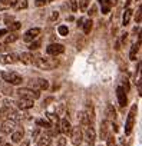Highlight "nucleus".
Returning <instances> with one entry per match:
<instances>
[{"instance_id": "1", "label": "nucleus", "mask_w": 142, "mask_h": 146, "mask_svg": "<svg viewBox=\"0 0 142 146\" xmlns=\"http://www.w3.org/2000/svg\"><path fill=\"white\" fill-rule=\"evenodd\" d=\"M35 64L39 69H45V70H52L55 67L59 66V60L57 59H50V57H36Z\"/></svg>"}, {"instance_id": "2", "label": "nucleus", "mask_w": 142, "mask_h": 146, "mask_svg": "<svg viewBox=\"0 0 142 146\" xmlns=\"http://www.w3.org/2000/svg\"><path fill=\"white\" fill-rule=\"evenodd\" d=\"M2 79H3L6 83H9V85H16V86L23 82L22 76L19 75V73H16V72H2Z\"/></svg>"}, {"instance_id": "3", "label": "nucleus", "mask_w": 142, "mask_h": 146, "mask_svg": "<svg viewBox=\"0 0 142 146\" xmlns=\"http://www.w3.org/2000/svg\"><path fill=\"white\" fill-rule=\"evenodd\" d=\"M17 95L20 96V99H29V100H36L40 98V92L35 90V89H29V88H20L17 90Z\"/></svg>"}, {"instance_id": "4", "label": "nucleus", "mask_w": 142, "mask_h": 146, "mask_svg": "<svg viewBox=\"0 0 142 146\" xmlns=\"http://www.w3.org/2000/svg\"><path fill=\"white\" fill-rule=\"evenodd\" d=\"M135 113H136V106H132V109L128 115L126 123H125V135L132 133V129H133V125H135Z\"/></svg>"}, {"instance_id": "5", "label": "nucleus", "mask_w": 142, "mask_h": 146, "mask_svg": "<svg viewBox=\"0 0 142 146\" xmlns=\"http://www.w3.org/2000/svg\"><path fill=\"white\" fill-rule=\"evenodd\" d=\"M70 136H72V143L75 146H79L83 140V130L81 126H75L72 127V132H70Z\"/></svg>"}, {"instance_id": "6", "label": "nucleus", "mask_w": 142, "mask_h": 146, "mask_svg": "<svg viewBox=\"0 0 142 146\" xmlns=\"http://www.w3.org/2000/svg\"><path fill=\"white\" fill-rule=\"evenodd\" d=\"M15 129H16V120H15V119H6V120L2 123V127H0V130H2L3 135L13 133Z\"/></svg>"}, {"instance_id": "7", "label": "nucleus", "mask_w": 142, "mask_h": 146, "mask_svg": "<svg viewBox=\"0 0 142 146\" xmlns=\"http://www.w3.org/2000/svg\"><path fill=\"white\" fill-rule=\"evenodd\" d=\"M85 139H86V146H95V139H96V132L92 126L85 127Z\"/></svg>"}, {"instance_id": "8", "label": "nucleus", "mask_w": 142, "mask_h": 146, "mask_svg": "<svg viewBox=\"0 0 142 146\" xmlns=\"http://www.w3.org/2000/svg\"><path fill=\"white\" fill-rule=\"evenodd\" d=\"M52 136H53V135H52V132H50V130L43 132V133H42V136L36 139V146H49V145H50V142H52Z\"/></svg>"}, {"instance_id": "9", "label": "nucleus", "mask_w": 142, "mask_h": 146, "mask_svg": "<svg viewBox=\"0 0 142 146\" xmlns=\"http://www.w3.org/2000/svg\"><path fill=\"white\" fill-rule=\"evenodd\" d=\"M63 52H65V47L60 43H53V44H49L46 47V53L50 56H57V54H62Z\"/></svg>"}, {"instance_id": "10", "label": "nucleus", "mask_w": 142, "mask_h": 146, "mask_svg": "<svg viewBox=\"0 0 142 146\" xmlns=\"http://www.w3.org/2000/svg\"><path fill=\"white\" fill-rule=\"evenodd\" d=\"M39 35H40V29H39V27H33V29L27 30V32L23 35V40L27 42V43H30V42H33L35 39H37Z\"/></svg>"}, {"instance_id": "11", "label": "nucleus", "mask_w": 142, "mask_h": 146, "mask_svg": "<svg viewBox=\"0 0 142 146\" xmlns=\"http://www.w3.org/2000/svg\"><path fill=\"white\" fill-rule=\"evenodd\" d=\"M116 98H118V102H119V106L121 108H125L126 103H128V98H126V92L123 90V88H116Z\"/></svg>"}, {"instance_id": "12", "label": "nucleus", "mask_w": 142, "mask_h": 146, "mask_svg": "<svg viewBox=\"0 0 142 146\" xmlns=\"http://www.w3.org/2000/svg\"><path fill=\"white\" fill-rule=\"evenodd\" d=\"M19 60V56L16 53H10V54H5V56H0V63L3 64H13Z\"/></svg>"}, {"instance_id": "13", "label": "nucleus", "mask_w": 142, "mask_h": 146, "mask_svg": "<svg viewBox=\"0 0 142 146\" xmlns=\"http://www.w3.org/2000/svg\"><path fill=\"white\" fill-rule=\"evenodd\" d=\"M19 60H20L22 63H25V64H35L36 57H35L32 53L26 52V53H22V54L19 56Z\"/></svg>"}, {"instance_id": "14", "label": "nucleus", "mask_w": 142, "mask_h": 146, "mask_svg": "<svg viewBox=\"0 0 142 146\" xmlns=\"http://www.w3.org/2000/svg\"><path fill=\"white\" fill-rule=\"evenodd\" d=\"M16 105H17L19 109L26 110V109H32L35 103H33V100H29V99H19V100L16 102Z\"/></svg>"}, {"instance_id": "15", "label": "nucleus", "mask_w": 142, "mask_h": 146, "mask_svg": "<svg viewBox=\"0 0 142 146\" xmlns=\"http://www.w3.org/2000/svg\"><path fill=\"white\" fill-rule=\"evenodd\" d=\"M59 127H60V132H63L65 135H70V132H72V125H70L67 119H62Z\"/></svg>"}, {"instance_id": "16", "label": "nucleus", "mask_w": 142, "mask_h": 146, "mask_svg": "<svg viewBox=\"0 0 142 146\" xmlns=\"http://www.w3.org/2000/svg\"><path fill=\"white\" fill-rule=\"evenodd\" d=\"M78 119H79V122H81V125H82L83 127L91 126V120H89V117H88V115H86L85 110H82V112L78 113Z\"/></svg>"}, {"instance_id": "17", "label": "nucleus", "mask_w": 142, "mask_h": 146, "mask_svg": "<svg viewBox=\"0 0 142 146\" xmlns=\"http://www.w3.org/2000/svg\"><path fill=\"white\" fill-rule=\"evenodd\" d=\"M101 136L102 139H106L109 136V122L108 120H103L101 125Z\"/></svg>"}, {"instance_id": "18", "label": "nucleus", "mask_w": 142, "mask_h": 146, "mask_svg": "<svg viewBox=\"0 0 142 146\" xmlns=\"http://www.w3.org/2000/svg\"><path fill=\"white\" fill-rule=\"evenodd\" d=\"M106 117H108V122H109V120L113 122V120L116 119V110L113 109L112 105H108V106H106Z\"/></svg>"}, {"instance_id": "19", "label": "nucleus", "mask_w": 142, "mask_h": 146, "mask_svg": "<svg viewBox=\"0 0 142 146\" xmlns=\"http://www.w3.org/2000/svg\"><path fill=\"white\" fill-rule=\"evenodd\" d=\"M23 136H25L23 129H17V130H15V132H13V135H12V140H13L15 143H19V142H22Z\"/></svg>"}, {"instance_id": "20", "label": "nucleus", "mask_w": 142, "mask_h": 146, "mask_svg": "<svg viewBox=\"0 0 142 146\" xmlns=\"http://www.w3.org/2000/svg\"><path fill=\"white\" fill-rule=\"evenodd\" d=\"M12 6L15 7V10H23L27 7V0H15Z\"/></svg>"}, {"instance_id": "21", "label": "nucleus", "mask_w": 142, "mask_h": 146, "mask_svg": "<svg viewBox=\"0 0 142 146\" xmlns=\"http://www.w3.org/2000/svg\"><path fill=\"white\" fill-rule=\"evenodd\" d=\"M101 6H102V13L103 15H108L111 12L112 3H111V0H101Z\"/></svg>"}, {"instance_id": "22", "label": "nucleus", "mask_w": 142, "mask_h": 146, "mask_svg": "<svg viewBox=\"0 0 142 146\" xmlns=\"http://www.w3.org/2000/svg\"><path fill=\"white\" fill-rule=\"evenodd\" d=\"M139 46H141V42H138L136 44H133L131 47V52H129V59L131 60H136V53L139 52Z\"/></svg>"}, {"instance_id": "23", "label": "nucleus", "mask_w": 142, "mask_h": 146, "mask_svg": "<svg viewBox=\"0 0 142 146\" xmlns=\"http://www.w3.org/2000/svg\"><path fill=\"white\" fill-rule=\"evenodd\" d=\"M92 20L91 19H88V20H83V23H82V27H83V32H85V35H89L91 33V30H92Z\"/></svg>"}, {"instance_id": "24", "label": "nucleus", "mask_w": 142, "mask_h": 146, "mask_svg": "<svg viewBox=\"0 0 142 146\" xmlns=\"http://www.w3.org/2000/svg\"><path fill=\"white\" fill-rule=\"evenodd\" d=\"M131 16H132V9H126L125 13H123V17H122V25L126 26L131 20Z\"/></svg>"}, {"instance_id": "25", "label": "nucleus", "mask_w": 142, "mask_h": 146, "mask_svg": "<svg viewBox=\"0 0 142 146\" xmlns=\"http://www.w3.org/2000/svg\"><path fill=\"white\" fill-rule=\"evenodd\" d=\"M36 125H37V126H42V127H45V129H50V127H52V125H50V122H49L47 119H37V120H36Z\"/></svg>"}, {"instance_id": "26", "label": "nucleus", "mask_w": 142, "mask_h": 146, "mask_svg": "<svg viewBox=\"0 0 142 146\" xmlns=\"http://www.w3.org/2000/svg\"><path fill=\"white\" fill-rule=\"evenodd\" d=\"M40 46H42V40H40V39H35L33 42H30L29 49H30V50H37Z\"/></svg>"}, {"instance_id": "27", "label": "nucleus", "mask_w": 142, "mask_h": 146, "mask_svg": "<svg viewBox=\"0 0 142 146\" xmlns=\"http://www.w3.org/2000/svg\"><path fill=\"white\" fill-rule=\"evenodd\" d=\"M79 2V9L82 10V12H86V9L89 7V5H91V0H78Z\"/></svg>"}, {"instance_id": "28", "label": "nucleus", "mask_w": 142, "mask_h": 146, "mask_svg": "<svg viewBox=\"0 0 142 146\" xmlns=\"http://www.w3.org/2000/svg\"><path fill=\"white\" fill-rule=\"evenodd\" d=\"M37 86H39L40 90H46V89L49 88V82H47L46 79H39V80H37Z\"/></svg>"}, {"instance_id": "29", "label": "nucleus", "mask_w": 142, "mask_h": 146, "mask_svg": "<svg viewBox=\"0 0 142 146\" xmlns=\"http://www.w3.org/2000/svg\"><path fill=\"white\" fill-rule=\"evenodd\" d=\"M9 26V30L10 32H16V30H19L20 27H22V23L20 22H12L10 25H7Z\"/></svg>"}, {"instance_id": "30", "label": "nucleus", "mask_w": 142, "mask_h": 146, "mask_svg": "<svg viewBox=\"0 0 142 146\" xmlns=\"http://www.w3.org/2000/svg\"><path fill=\"white\" fill-rule=\"evenodd\" d=\"M47 120L49 122H53V123H57L59 122V116L56 113H47Z\"/></svg>"}, {"instance_id": "31", "label": "nucleus", "mask_w": 142, "mask_h": 146, "mask_svg": "<svg viewBox=\"0 0 142 146\" xmlns=\"http://www.w3.org/2000/svg\"><path fill=\"white\" fill-rule=\"evenodd\" d=\"M57 32H59V35H60V36H67V33H69V29H67L66 26H59Z\"/></svg>"}, {"instance_id": "32", "label": "nucleus", "mask_w": 142, "mask_h": 146, "mask_svg": "<svg viewBox=\"0 0 142 146\" xmlns=\"http://www.w3.org/2000/svg\"><path fill=\"white\" fill-rule=\"evenodd\" d=\"M17 39H19V36L13 33V35H10V36H7V37H6V43H13V42H16Z\"/></svg>"}, {"instance_id": "33", "label": "nucleus", "mask_w": 142, "mask_h": 146, "mask_svg": "<svg viewBox=\"0 0 142 146\" xmlns=\"http://www.w3.org/2000/svg\"><path fill=\"white\" fill-rule=\"evenodd\" d=\"M106 145H108V146H113V145H115V137H113L112 135H109V136L106 137Z\"/></svg>"}, {"instance_id": "34", "label": "nucleus", "mask_w": 142, "mask_h": 146, "mask_svg": "<svg viewBox=\"0 0 142 146\" xmlns=\"http://www.w3.org/2000/svg\"><path fill=\"white\" fill-rule=\"evenodd\" d=\"M46 3H47V0H36L35 6H36V7H42V6H45Z\"/></svg>"}, {"instance_id": "35", "label": "nucleus", "mask_w": 142, "mask_h": 146, "mask_svg": "<svg viewBox=\"0 0 142 146\" xmlns=\"http://www.w3.org/2000/svg\"><path fill=\"white\" fill-rule=\"evenodd\" d=\"M70 7H72L73 12L78 10V5H76V0H70Z\"/></svg>"}, {"instance_id": "36", "label": "nucleus", "mask_w": 142, "mask_h": 146, "mask_svg": "<svg viewBox=\"0 0 142 146\" xmlns=\"http://www.w3.org/2000/svg\"><path fill=\"white\" fill-rule=\"evenodd\" d=\"M57 146H66V139H65V137H59Z\"/></svg>"}, {"instance_id": "37", "label": "nucleus", "mask_w": 142, "mask_h": 146, "mask_svg": "<svg viewBox=\"0 0 142 146\" xmlns=\"http://www.w3.org/2000/svg\"><path fill=\"white\" fill-rule=\"evenodd\" d=\"M135 20H136V23H141V9H138L136 16H135Z\"/></svg>"}, {"instance_id": "38", "label": "nucleus", "mask_w": 142, "mask_h": 146, "mask_svg": "<svg viewBox=\"0 0 142 146\" xmlns=\"http://www.w3.org/2000/svg\"><path fill=\"white\" fill-rule=\"evenodd\" d=\"M96 15V6H92V9L89 10V16H95Z\"/></svg>"}, {"instance_id": "39", "label": "nucleus", "mask_w": 142, "mask_h": 146, "mask_svg": "<svg viewBox=\"0 0 142 146\" xmlns=\"http://www.w3.org/2000/svg\"><path fill=\"white\" fill-rule=\"evenodd\" d=\"M59 17V15H57V12H52V16H50V20H56Z\"/></svg>"}, {"instance_id": "40", "label": "nucleus", "mask_w": 142, "mask_h": 146, "mask_svg": "<svg viewBox=\"0 0 142 146\" xmlns=\"http://www.w3.org/2000/svg\"><path fill=\"white\" fill-rule=\"evenodd\" d=\"M7 33V30H5V29H0V36H3V35H6Z\"/></svg>"}, {"instance_id": "41", "label": "nucleus", "mask_w": 142, "mask_h": 146, "mask_svg": "<svg viewBox=\"0 0 142 146\" xmlns=\"http://www.w3.org/2000/svg\"><path fill=\"white\" fill-rule=\"evenodd\" d=\"M5 49H6V46H5L3 43H0V52H3Z\"/></svg>"}, {"instance_id": "42", "label": "nucleus", "mask_w": 142, "mask_h": 146, "mask_svg": "<svg viewBox=\"0 0 142 146\" xmlns=\"http://www.w3.org/2000/svg\"><path fill=\"white\" fill-rule=\"evenodd\" d=\"M23 146H29V142H25V143H23Z\"/></svg>"}, {"instance_id": "43", "label": "nucleus", "mask_w": 142, "mask_h": 146, "mask_svg": "<svg viewBox=\"0 0 142 146\" xmlns=\"http://www.w3.org/2000/svg\"><path fill=\"white\" fill-rule=\"evenodd\" d=\"M5 146H12V145H10V143H6V145H5Z\"/></svg>"}, {"instance_id": "44", "label": "nucleus", "mask_w": 142, "mask_h": 146, "mask_svg": "<svg viewBox=\"0 0 142 146\" xmlns=\"http://www.w3.org/2000/svg\"><path fill=\"white\" fill-rule=\"evenodd\" d=\"M47 2H53V0H47Z\"/></svg>"}, {"instance_id": "45", "label": "nucleus", "mask_w": 142, "mask_h": 146, "mask_svg": "<svg viewBox=\"0 0 142 146\" xmlns=\"http://www.w3.org/2000/svg\"><path fill=\"white\" fill-rule=\"evenodd\" d=\"M126 2H129V0H126Z\"/></svg>"}, {"instance_id": "46", "label": "nucleus", "mask_w": 142, "mask_h": 146, "mask_svg": "<svg viewBox=\"0 0 142 146\" xmlns=\"http://www.w3.org/2000/svg\"><path fill=\"white\" fill-rule=\"evenodd\" d=\"M99 2H101V0H99Z\"/></svg>"}]
</instances>
